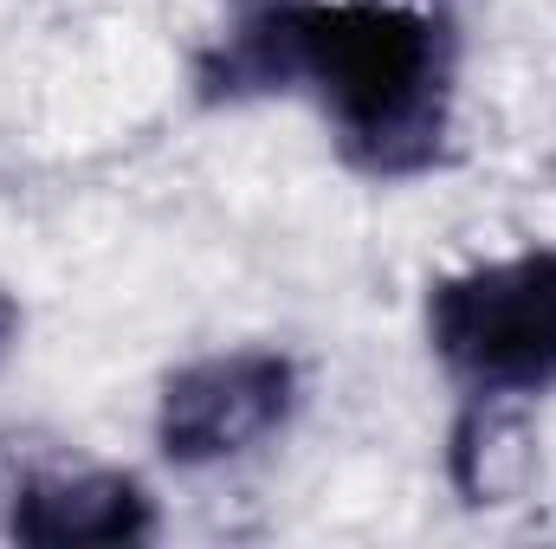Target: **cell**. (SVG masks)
I'll return each mask as SVG.
<instances>
[{
	"mask_svg": "<svg viewBox=\"0 0 556 549\" xmlns=\"http://www.w3.org/2000/svg\"><path fill=\"white\" fill-rule=\"evenodd\" d=\"M194 91L227 111L298 98L343 168L420 181L459 137V26L440 0H233Z\"/></svg>",
	"mask_w": 556,
	"mask_h": 549,
	"instance_id": "1",
	"label": "cell"
},
{
	"mask_svg": "<svg viewBox=\"0 0 556 549\" xmlns=\"http://www.w3.org/2000/svg\"><path fill=\"white\" fill-rule=\"evenodd\" d=\"M420 343L453 395L525 408L556 395V240L427 278Z\"/></svg>",
	"mask_w": 556,
	"mask_h": 549,
	"instance_id": "2",
	"label": "cell"
},
{
	"mask_svg": "<svg viewBox=\"0 0 556 549\" xmlns=\"http://www.w3.org/2000/svg\"><path fill=\"white\" fill-rule=\"evenodd\" d=\"M304 362L278 343H227L175 362L155 382L149 439L168 472H233L298 426L304 413Z\"/></svg>",
	"mask_w": 556,
	"mask_h": 549,
	"instance_id": "3",
	"label": "cell"
},
{
	"mask_svg": "<svg viewBox=\"0 0 556 549\" xmlns=\"http://www.w3.org/2000/svg\"><path fill=\"white\" fill-rule=\"evenodd\" d=\"M0 537L26 549H137L162 537V498L130 465H39L7 485Z\"/></svg>",
	"mask_w": 556,
	"mask_h": 549,
	"instance_id": "4",
	"label": "cell"
},
{
	"mask_svg": "<svg viewBox=\"0 0 556 549\" xmlns=\"http://www.w3.org/2000/svg\"><path fill=\"white\" fill-rule=\"evenodd\" d=\"M446 478L466 505H511L531 478V426L525 401H472L459 395V413L446 426Z\"/></svg>",
	"mask_w": 556,
	"mask_h": 549,
	"instance_id": "5",
	"label": "cell"
},
{
	"mask_svg": "<svg viewBox=\"0 0 556 549\" xmlns=\"http://www.w3.org/2000/svg\"><path fill=\"white\" fill-rule=\"evenodd\" d=\"M20 343H26V304L0 284V375L13 369V356H20Z\"/></svg>",
	"mask_w": 556,
	"mask_h": 549,
	"instance_id": "6",
	"label": "cell"
}]
</instances>
